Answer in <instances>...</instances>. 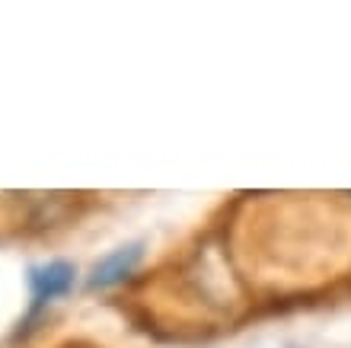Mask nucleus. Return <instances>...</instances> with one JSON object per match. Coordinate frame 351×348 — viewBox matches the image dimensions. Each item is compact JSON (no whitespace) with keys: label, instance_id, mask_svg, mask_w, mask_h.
<instances>
[{"label":"nucleus","instance_id":"nucleus-1","mask_svg":"<svg viewBox=\"0 0 351 348\" xmlns=\"http://www.w3.org/2000/svg\"><path fill=\"white\" fill-rule=\"evenodd\" d=\"M77 281V268L64 259H55V262H45V266H36L29 272V294H32V310L38 313L45 303H51L55 297H64Z\"/></svg>","mask_w":351,"mask_h":348},{"label":"nucleus","instance_id":"nucleus-2","mask_svg":"<svg viewBox=\"0 0 351 348\" xmlns=\"http://www.w3.org/2000/svg\"><path fill=\"white\" fill-rule=\"evenodd\" d=\"M141 259H144V243H125V246L112 249L109 256L99 259V262L93 266L90 278H86L90 291H106V288L121 284L141 266Z\"/></svg>","mask_w":351,"mask_h":348}]
</instances>
